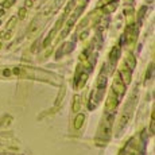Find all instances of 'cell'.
<instances>
[{"instance_id": "cell-17", "label": "cell", "mask_w": 155, "mask_h": 155, "mask_svg": "<svg viewBox=\"0 0 155 155\" xmlns=\"http://www.w3.org/2000/svg\"><path fill=\"white\" fill-rule=\"evenodd\" d=\"M74 2H76V0H74Z\"/></svg>"}, {"instance_id": "cell-2", "label": "cell", "mask_w": 155, "mask_h": 155, "mask_svg": "<svg viewBox=\"0 0 155 155\" xmlns=\"http://www.w3.org/2000/svg\"><path fill=\"white\" fill-rule=\"evenodd\" d=\"M112 91L115 92L117 96H123L126 93V84H124L123 78H121L120 73L115 74V78H113V84H112Z\"/></svg>"}, {"instance_id": "cell-12", "label": "cell", "mask_w": 155, "mask_h": 155, "mask_svg": "<svg viewBox=\"0 0 155 155\" xmlns=\"http://www.w3.org/2000/svg\"><path fill=\"white\" fill-rule=\"evenodd\" d=\"M14 3H15V0H5V3H3V7H4V8H10Z\"/></svg>"}, {"instance_id": "cell-7", "label": "cell", "mask_w": 155, "mask_h": 155, "mask_svg": "<svg viewBox=\"0 0 155 155\" xmlns=\"http://www.w3.org/2000/svg\"><path fill=\"white\" fill-rule=\"evenodd\" d=\"M119 55H120V47H113L111 54H109V61H111V64H115L116 61L119 59Z\"/></svg>"}, {"instance_id": "cell-9", "label": "cell", "mask_w": 155, "mask_h": 155, "mask_svg": "<svg viewBox=\"0 0 155 155\" xmlns=\"http://www.w3.org/2000/svg\"><path fill=\"white\" fill-rule=\"evenodd\" d=\"M105 85H107V77L104 76L103 73H101L100 76H99V78H97V88H99V89H103Z\"/></svg>"}, {"instance_id": "cell-4", "label": "cell", "mask_w": 155, "mask_h": 155, "mask_svg": "<svg viewBox=\"0 0 155 155\" xmlns=\"http://www.w3.org/2000/svg\"><path fill=\"white\" fill-rule=\"evenodd\" d=\"M16 26V18H11L10 19V23L7 25V28L4 30V31L2 32V38L3 39H10L11 38V32H12V28Z\"/></svg>"}, {"instance_id": "cell-13", "label": "cell", "mask_w": 155, "mask_h": 155, "mask_svg": "<svg viewBox=\"0 0 155 155\" xmlns=\"http://www.w3.org/2000/svg\"><path fill=\"white\" fill-rule=\"evenodd\" d=\"M26 18V8H20L19 10V19H25Z\"/></svg>"}, {"instance_id": "cell-10", "label": "cell", "mask_w": 155, "mask_h": 155, "mask_svg": "<svg viewBox=\"0 0 155 155\" xmlns=\"http://www.w3.org/2000/svg\"><path fill=\"white\" fill-rule=\"evenodd\" d=\"M126 62H128V65H130V68L132 69L134 66H135V57L132 54H128L127 58H126Z\"/></svg>"}, {"instance_id": "cell-6", "label": "cell", "mask_w": 155, "mask_h": 155, "mask_svg": "<svg viewBox=\"0 0 155 155\" xmlns=\"http://www.w3.org/2000/svg\"><path fill=\"white\" fill-rule=\"evenodd\" d=\"M120 74H121V78H123L124 84H130L131 82V70L127 69V68L123 65V68L120 69Z\"/></svg>"}, {"instance_id": "cell-3", "label": "cell", "mask_w": 155, "mask_h": 155, "mask_svg": "<svg viewBox=\"0 0 155 155\" xmlns=\"http://www.w3.org/2000/svg\"><path fill=\"white\" fill-rule=\"evenodd\" d=\"M117 107V94L115 96V92L111 91L108 94V99H107V103H105V108L109 113H112L113 111L116 109Z\"/></svg>"}, {"instance_id": "cell-5", "label": "cell", "mask_w": 155, "mask_h": 155, "mask_svg": "<svg viewBox=\"0 0 155 155\" xmlns=\"http://www.w3.org/2000/svg\"><path fill=\"white\" fill-rule=\"evenodd\" d=\"M84 121H85V115L84 113H78V115L76 116V119H74V121H73L74 130H80V128L82 127V124H84Z\"/></svg>"}, {"instance_id": "cell-15", "label": "cell", "mask_w": 155, "mask_h": 155, "mask_svg": "<svg viewBox=\"0 0 155 155\" xmlns=\"http://www.w3.org/2000/svg\"><path fill=\"white\" fill-rule=\"evenodd\" d=\"M3 14H4V12H3V11H2V10H0V16H2V15H3Z\"/></svg>"}, {"instance_id": "cell-1", "label": "cell", "mask_w": 155, "mask_h": 155, "mask_svg": "<svg viewBox=\"0 0 155 155\" xmlns=\"http://www.w3.org/2000/svg\"><path fill=\"white\" fill-rule=\"evenodd\" d=\"M112 124H113V116L109 115L107 119H104L103 123L100 124L99 128V136H101L103 139H108L109 135H111V131H112Z\"/></svg>"}, {"instance_id": "cell-14", "label": "cell", "mask_w": 155, "mask_h": 155, "mask_svg": "<svg viewBox=\"0 0 155 155\" xmlns=\"http://www.w3.org/2000/svg\"><path fill=\"white\" fill-rule=\"evenodd\" d=\"M155 119H154V112H153V116H151V132L155 131Z\"/></svg>"}, {"instance_id": "cell-11", "label": "cell", "mask_w": 155, "mask_h": 155, "mask_svg": "<svg viewBox=\"0 0 155 155\" xmlns=\"http://www.w3.org/2000/svg\"><path fill=\"white\" fill-rule=\"evenodd\" d=\"M64 94H65V86H62L61 92H59V94H58V99H57V105H59V103H61V100H62V97H64Z\"/></svg>"}, {"instance_id": "cell-16", "label": "cell", "mask_w": 155, "mask_h": 155, "mask_svg": "<svg viewBox=\"0 0 155 155\" xmlns=\"http://www.w3.org/2000/svg\"><path fill=\"white\" fill-rule=\"evenodd\" d=\"M0 49H2V42H0Z\"/></svg>"}, {"instance_id": "cell-8", "label": "cell", "mask_w": 155, "mask_h": 155, "mask_svg": "<svg viewBox=\"0 0 155 155\" xmlns=\"http://www.w3.org/2000/svg\"><path fill=\"white\" fill-rule=\"evenodd\" d=\"M80 105H81V97L74 96L73 97V103H71V109H73L74 112H77L80 109Z\"/></svg>"}]
</instances>
